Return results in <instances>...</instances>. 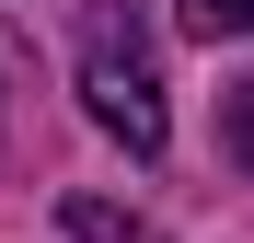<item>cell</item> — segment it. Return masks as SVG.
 Here are the masks:
<instances>
[{
  "label": "cell",
  "instance_id": "cell-1",
  "mask_svg": "<svg viewBox=\"0 0 254 243\" xmlns=\"http://www.w3.org/2000/svg\"><path fill=\"white\" fill-rule=\"evenodd\" d=\"M81 104H93V128L127 139L139 162L174 139V116H162V70H150V23L127 12V0H93V12H81Z\"/></svg>",
  "mask_w": 254,
  "mask_h": 243
},
{
  "label": "cell",
  "instance_id": "cell-2",
  "mask_svg": "<svg viewBox=\"0 0 254 243\" xmlns=\"http://www.w3.org/2000/svg\"><path fill=\"white\" fill-rule=\"evenodd\" d=\"M174 23L196 35V47H231V35H254V0H185Z\"/></svg>",
  "mask_w": 254,
  "mask_h": 243
},
{
  "label": "cell",
  "instance_id": "cell-3",
  "mask_svg": "<svg viewBox=\"0 0 254 243\" xmlns=\"http://www.w3.org/2000/svg\"><path fill=\"white\" fill-rule=\"evenodd\" d=\"M69 232H93V243H150L139 220H116V209H93V197H69Z\"/></svg>",
  "mask_w": 254,
  "mask_h": 243
}]
</instances>
